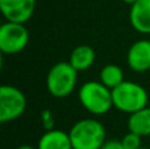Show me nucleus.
I'll list each match as a JSON object with an SVG mask.
<instances>
[{"label": "nucleus", "instance_id": "obj_15", "mask_svg": "<svg viewBox=\"0 0 150 149\" xmlns=\"http://www.w3.org/2000/svg\"><path fill=\"white\" fill-rule=\"evenodd\" d=\"M41 123H42V126H44L45 131L54 128V116H53L50 110L46 108V110H44L41 112Z\"/></svg>", "mask_w": 150, "mask_h": 149}, {"label": "nucleus", "instance_id": "obj_17", "mask_svg": "<svg viewBox=\"0 0 150 149\" xmlns=\"http://www.w3.org/2000/svg\"><path fill=\"white\" fill-rule=\"evenodd\" d=\"M16 149H37V148L32 147V145H28V144H24V145H20V147H17Z\"/></svg>", "mask_w": 150, "mask_h": 149}, {"label": "nucleus", "instance_id": "obj_6", "mask_svg": "<svg viewBox=\"0 0 150 149\" xmlns=\"http://www.w3.org/2000/svg\"><path fill=\"white\" fill-rule=\"evenodd\" d=\"M29 42V32L24 24L7 21L0 26V50L4 54H17Z\"/></svg>", "mask_w": 150, "mask_h": 149}, {"label": "nucleus", "instance_id": "obj_11", "mask_svg": "<svg viewBox=\"0 0 150 149\" xmlns=\"http://www.w3.org/2000/svg\"><path fill=\"white\" fill-rule=\"evenodd\" d=\"M96 60V53L90 45H78L70 53L69 62L78 71H86L93 65Z\"/></svg>", "mask_w": 150, "mask_h": 149}, {"label": "nucleus", "instance_id": "obj_10", "mask_svg": "<svg viewBox=\"0 0 150 149\" xmlns=\"http://www.w3.org/2000/svg\"><path fill=\"white\" fill-rule=\"evenodd\" d=\"M37 149H73L70 133L61 129H47L40 137Z\"/></svg>", "mask_w": 150, "mask_h": 149}, {"label": "nucleus", "instance_id": "obj_8", "mask_svg": "<svg viewBox=\"0 0 150 149\" xmlns=\"http://www.w3.org/2000/svg\"><path fill=\"white\" fill-rule=\"evenodd\" d=\"M127 62L136 73L150 70V40L142 38L133 42L128 49Z\"/></svg>", "mask_w": 150, "mask_h": 149}, {"label": "nucleus", "instance_id": "obj_16", "mask_svg": "<svg viewBox=\"0 0 150 149\" xmlns=\"http://www.w3.org/2000/svg\"><path fill=\"white\" fill-rule=\"evenodd\" d=\"M100 149H125L120 140H107Z\"/></svg>", "mask_w": 150, "mask_h": 149}, {"label": "nucleus", "instance_id": "obj_2", "mask_svg": "<svg viewBox=\"0 0 150 149\" xmlns=\"http://www.w3.org/2000/svg\"><path fill=\"white\" fill-rule=\"evenodd\" d=\"M73 149H100L107 141L105 127L96 119H82L69 131Z\"/></svg>", "mask_w": 150, "mask_h": 149}, {"label": "nucleus", "instance_id": "obj_12", "mask_svg": "<svg viewBox=\"0 0 150 149\" xmlns=\"http://www.w3.org/2000/svg\"><path fill=\"white\" fill-rule=\"evenodd\" d=\"M128 129L141 137L150 136V107L141 108L136 112L130 114L128 118Z\"/></svg>", "mask_w": 150, "mask_h": 149}, {"label": "nucleus", "instance_id": "obj_19", "mask_svg": "<svg viewBox=\"0 0 150 149\" xmlns=\"http://www.w3.org/2000/svg\"><path fill=\"white\" fill-rule=\"evenodd\" d=\"M138 149H150V148H146V147H141V148H138Z\"/></svg>", "mask_w": 150, "mask_h": 149}, {"label": "nucleus", "instance_id": "obj_14", "mask_svg": "<svg viewBox=\"0 0 150 149\" xmlns=\"http://www.w3.org/2000/svg\"><path fill=\"white\" fill-rule=\"evenodd\" d=\"M141 139H142V137H141L140 135L129 131L128 133H125L124 136L121 137L120 141H121V144L124 145L125 149H138L142 147V145H141Z\"/></svg>", "mask_w": 150, "mask_h": 149}, {"label": "nucleus", "instance_id": "obj_9", "mask_svg": "<svg viewBox=\"0 0 150 149\" xmlns=\"http://www.w3.org/2000/svg\"><path fill=\"white\" fill-rule=\"evenodd\" d=\"M129 21L136 32L150 34V0H137L130 5Z\"/></svg>", "mask_w": 150, "mask_h": 149}, {"label": "nucleus", "instance_id": "obj_18", "mask_svg": "<svg viewBox=\"0 0 150 149\" xmlns=\"http://www.w3.org/2000/svg\"><path fill=\"white\" fill-rule=\"evenodd\" d=\"M121 1L125 3V4H128V5H133L136 1H137V0H121Z\"/></svg>", "mask_w": 150, "mask_h": 149}, {"label": "nucleus", "instance_id": "obj_4", "mask_svg": "<svg viewBox=\"0 0 150 149\" xmlns=\"http://www.w3.org/2000/svg\"><path fill=\"white\" fill-rule=\"evenodd\" d=\"M78 73L69 61H61L50 67L46 75V89L54 98H66L74 91Z\"/></svg>", "mask_w": 150, "mask_h": 149}, {"label": "nucleus", "instance_id": "obj_1", "mask_svg": "<svg viewBox=\"0 0 150 149\" xmlns=\"http://www.w3.org/2000/svg\"><path fill=\"white\" fill-rule=\"evenodd\" d=\"M78 98L82 107L95 116L104 115L113 107L112 90L100 81H88L83 83L78 91Z\"/></svg>", "mask_w": 150, "mask_h": 149}, {"label": "nucleus", "instance_id": "obj_7", "mask_svg": "<svg viewBox=\"0 0 150 149\" xmlns=\"http://www.w3.org/2000/svg\"><path fill=\"white\" fill-rule=\"evenodd\" d=\"M36 0H0V11L7 21L25 24L32 18Z\"/></svg>", "mask_w": 150, "mask_h": 149}, {"label": "nucleus", "instance_id": "obj_5", "mask_svg": "<svg viewBox=\"0 0 150 149\" xmlns=\"http://www.w3.org/2000/svg\"><path fill=\"white\" fill-rule=\"evenodd\" d=\"M25 110V94L16 86L3 84L0 87V123H9L21 118Z\"/></svg>", "mask_w": 150, "mask_h": 149}, {"label": "nucleus", "instance_id": "obj_13", "mask_svg": "<svg viewBox=\"0 0 150 149\" xmlns=\"http://www.w3.org/2000/svg\"><path fill=\"white\" fill-rule=\"evenodd\" d=\"M99 78H100L101 83L105 84L111 90H113L115 87H117L119 84H121L125 81L122 69L120 66L115 65V63H108L104 67H101Z\"/></svg>", "mask_w": 150, "mask_h": 149}, {"label": "nucleus", "instance_id": "obj_3", "mask_svg": "<svg viewBox=\"0 0 150 149\" xmlns=\"http://www.w3.org/2000/svg\"><path fill=\"white\" fill-rule=\"evenodd\" d=\"M113 107L124 114H133L146 107L149 102L148 91L144 86L132 81H124L112 90Z\"/></svg>", "mask_w": 150, "mask_h": 149}]
</instances>
